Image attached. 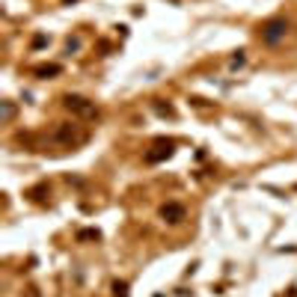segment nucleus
Segmentation results:
<instances>
[{
    "instance_id": "nucleus-5",
    "label": "nucleus",
    "mask_w": 297,
    "mask_h": 297,
    "mask_svg": "<svg viewBox=\"0 0 297 297\" xmlns=\"http://www.w3.org/2000/svg\"><path fill=\"white\" fill-rule=\"evenodd\" d=\"M169 155H172V143H158L155 152L146 155V161H149V164H158V161H164V158H169Z\"/></svg>"
},
{
    "instance_id": "nucleus-8",
    "label": "nucleus",
    "mask_w": 297,
    "mask_h": 297,
    "mask_svg": "<svg viewBox=\"0 0 297 297\" xmlns=\"http://www.w3.org/2000/svg\"><path fill=\"white\" fill-rule=\"evenodd\" d=\"M77 238H80V241H92V238L98 241V232H95V229H83L80 235H77Z\"/></svg>"
},
{
    "instance_id": "nucleus-9",
    "label": "nucleus",
    "mask_w": 297,
    "mask_h": 297,
    "mask_svg": "<svg viewBox=\"0 0 297 297\" xmlns=\"http://www.w3.org/2000/svg\"><path fill=\"white\" fill-rule=\"evenodd\" d=\"M12 116H15V107H12V104H9V101H3V119H6V122H9V119H12Z\"/></svg>"
},
{
    "instance_id": "nucleus-4",
    "label": "nucleus",
    "mask_w": 297,
    "mask_h": 297,
    "mask_svg": "<svg viewBox=\"0 0 297 297\" xmlns=\"http://www.w3.org/2000/svg\"><path fill=\"white\" fill-rule=\"evenodd\" d=\"M161 217H164L166 223H181V220H184V205H178V202H166L164 208H161Z\"/></svg>"
},
{
    "instance_id": "nucleus-2",
    "label": "nucleus",
    "mask_w": 297,
    "mask_h": 297,
    "mask_svg": "<svg viewBox=\"0 0 297 297\" xmlns=\"http://www.w3.org/2000/svg\"><path fill=\"white\" fill-rule=\"evenodd\" d=\"M285 33H288V21H285V18H270L262 27V39L267 45H279V42L285 39Z\"/></svg>"
},
{
    "instance_id": "nucleus-1",
    "label": "nucleus",
    "mask_w": 297,
    "mask_h": 297,
    "mask_svg": "<svg viewBox=\"0 0 297 297\" xmlns=\"http://www.w3.org/2000/svg\"><path fill=\"white\" fill-rule=\"evenodd\" d=\"M68 113H74V116H80V119H95L98 116V110H95V104L86 98H80V95H66L63 98Z\"/></svg>"
},
{
    "instance_id": "nucleus-7",
    "label": "nucleus",
    "mask_w": 297,
    "mask_h": 297,
    "mask_svg": "<svg viewBox=\"0 0 297 297\" xmlns=\"http://www.w3.org/2000/svg\"><path fill=\"white\" fill-rule=\"evenodd\" d=\"M113 297H128V285L125 282H113Z\"/></svg>"
},
{
    "instance_id": "nucleus-6",
    "label": "nucleus",
    "mask_w": 297,
    "mask_h": 297,
    "mask_svg": "<svg viewBox=\"0 0 297 297\" xmlns=\"http://www.w3.org/2000/svg\"><path fill=\"white\" fill-rule=\"evenodd\" d=\"M39 77H51V74H60V66H39L36 68Z\"/></svg>"
},
{
    "instance_id": "nucleus-3",
    "label": "nucleus",
    "mask_w": 297,
    "mask_h": 297,
    "mask_svg": "<svg viewBox=\"0 0 297 297\" xmlns=\"http://www.w3.org/2000/svg\"><path fill=\"white\" fill-rule=\"evenodd\" d=\"M54 140H57V143H63V146H74V143H83V140H86V134H80L74 125H60L57 134H54Z\"/></svg>"
}]
</instances>
